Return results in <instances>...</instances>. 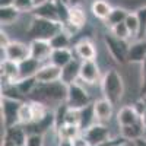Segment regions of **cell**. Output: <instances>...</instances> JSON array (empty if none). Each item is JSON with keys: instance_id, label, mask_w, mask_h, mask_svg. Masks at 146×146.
<instances>
[{"instance_id": "6da1fadb", "label": "cell", "mask_w": 146, "mask_h": 146, "mask_svg": "<svg viewBox=\"0 0 146 146\" xmlns=\"http://www.w3.org/2000/svg\"><path fill=\"white\" fill-rule=\"evenodd\" d=\"M32 101L45 104L47 107L50 104H66L67 100V85H64L62 80L56 83H48V85H36L32 94L29 95Z\"/></svg>"}, {"instance_id": "7a4b0ae2", "label": "cell", "mask_w": 146, "mask_h": 146, "mask_svg": "<svg viewBox=\"0 0 146 146\" xmlns=\"http://www.w3.org/2000/svg\"><path fill=\"white\" fill-rule=\"evenodd\" d=\"M101 88L104 98L111 104H118L124 94V80L115 69H108L101 79Z\"/></svg>"}, {"instance_id": "3957f363", "label": "cell", "mask_w": 146, "mask_h": 146, "mask_svg": "<svg viewBox=\"0 0 146 146\" xmlns=\"http://www.w3.org/2000/svg\"><path fill=\"white\" fill-rule=\"evenodd\" d=\"M62 29H63L62 23L34 16V19L29 23V28H28V35L32 40L51 41L58 32H62Z\"/></svg>"}, {"instance_id": "277c9868", "label": "cell", "mask_w": 146, "mask_h": 146, "mask_svg": "<svg viewBox=\"0 0 146 146\" xmlns=\"http://www.w3.org/2000/svg\"><path fill=\"white\" fill-rule=\"evenodd\" d=\"M66 105L70 110H83L88 105H91V96L89 94L85 91L80 85L72 83L67 86V100H66Z\"/></svg>"}, {"instance_id": "5b68a950", "label": "cell", "mask_w": 146, "mask_h": 146, "mask_svg": "<svg viewBox=\"0 0 146 146\" xmlns=\"http://www.w3.org/2000/svg\"><path fill=\"white\" fill-rule=\"evenodd\" d=\"M104 41H105V45H107V50L110 51L111 57L115 60L117 63L129 62V47H130V44H127V41L115 38L113 34L111 35H105Z\"/></svg>"}, {"instance_id": "8992f818", "label": "cell", "mask_w": 146, "mask_h": 146, "mask_svg": "<svg viewBox=\"0 0 146 146\" xmlns=\"http://www.w3.org/2000/svg\"><path fill=\"white\" fill-rule=\"evenodd\" d=\"M21 104H22L21 101H15V100L2 96V117H3V124L6 129H10L19 124Z\"/></svg>"}, {"instance_id": "52a82bcc", "label": "cell", "mask_w": 146, "mask_h": 146, "mask_svg": "<svg viewBox=\"0 0 146 146\" xmlns=\"http://www.w3.org/2000/svg\"><path fill=\"white\" fill-rule=\"evenodd\" d=\"M83 137L88 140V143L91 146H98V145L111 139V133H110V129L105 124L95 123L88 130L83 131Z\"/></svg>"}, {"instance_id": "ba28073f", "label": "cell", "mask_w": 146, "mask_h": 146, "mask_svg": "<svg viewBox=\"0 0 146 146\" xmlns=\"http://www.w3.org/2000/svg\"><path fill=\"white\" fill-rule=\"evenodd\" d=\"M3 50L6 53V60H10V62H15V63H22L23 60L31 57L29 44L21 42V41H10V44Z\"/></svg>"}, {"instance_id": "9c48e42d", "label": "cell", "mask_w": 146, "mask_h": 146, "mask_svg": "<svg viewBox=\"0 0 146 146\" xmlns=\"http://www.w3.org/2000/svg\"><path fill=\"white\" fill-rule=\"evenodd\" d=\"M29 50H31V58L36 62H50V57L53 54V47L50 41H42V40H32L29 42Z\"/></svg>"}, {"instance_id": "30bf717a", "label": "cell", "mask_w": 146, "mask_h": 146, "mask_svg": "<svg viewBox=\"0 0 146 146\" xmlns=\"http://www.w3.org/2000/svg\"><path fill=\"white\" fill-rule=\"evenodd\" d=\"M35 80L40 85H48V83H56L62 80V69L48 63L41 66L38 73L35 75Z\"/></svg>"}, {"instance_id": "8fae6325", "label": "cell", "mask_w": 146, "mask_h": 146, "mask_svg": "<svg viewBox=\"0 0 146 146\" xmlns=\"http://www.w3.org/2000/svg\"><path fill=\"white\" fill-rule=\"evenodd\" d=\"M2 80L6 82V85H16L21 80V70H19V63L10 62H2Z\"/></svg>"}, {"instance_id": "7c38bea8", "label": "cell", "mask_w": 146, "mask_h": 146, "mask_svg": "<svg viewBox=\"0 0 146 146\" xmlns=\"http://www.w3.org/2000/svg\"><path fill=\"white\" fill-rule=\"evenodd\" d=\"M94 111L96 117V123H105V121H110L113 117L114 104H111L105 98H101L94 102Z\"/></svg>"}, {"instance_id": "4fadbf2b", "label": "cell", "mask_w": 146, "mask_h": 146, "mask_svg": "<svg viewBox=\"0 0 146 146\" xmlns=\"http://www.w3.org/2000/svg\"><path fill=\"white\" fill-rule=\"evenodd\" d=\"M85 83L94 85L100 80V67L96 64L95 60H88V62H82L80 66V76Z\"/></svg>"}, {"instance_id": "5bb4252c", "label": "cell", "mask_w": 146, "mask_h": 146, "mask_svg": "<svg viewBox=\"0 0 146 146\" xmlns=\"http://www.w3.org/2000/svg\"><path fill=\"white\" fill-rule=\"evenodd\" d=\"M28 136L29 135H28L27 129H23L21 124H18V126H13L6 130L5 140L9 142L12 146H27Z\"/></svg>"}, {"instance_id": "9a60e30c", "label": "cell", "mask_w": 146, "mask_h": 146, "mask_svg": "<svg viewBox=\"0 0 146 146\" xmlns=\"http://www.w3.org/2000/svg\"><path fill=\"white\" fill-rule=\"evenodd\" d=\"M80 66H82V60L73 58L67 66L62 69V82L67 86L72 83H76L78 78L80 76Z\"/></svg>"}, {"instance_id": "2e32d148", "label": "cell", "mask_w": 146, "mask_h": 146, "mask_svg": "<svg viewBox=\"0 0 146 146\" xmlns=\"http://www.w3.org/2000/svg\"><path fill=\"white\" fill-rule=\"evenodd\" d=\"M34 15L36 18H42L51 22H58L60 23V16H58V9L56 2H47L45 5L35 7L34 9Z\"/></svg>"}, {"instance_id": "e0dca14e", "label": "cell", "mask_w": 146, "mask_h": 146, "mask_svg": "<svg viewBox=\"0 0 146 146\" xmlns=\"http://www.w3.org/2000/svg\"><path fill=\"white\" fill-rule=\"evenodd\" d=\"M146 60V40L133 41L129 47V63L142 64Z\"/></svg>"}, {"instance_id": "ac0fdd59", "label": "cell", "mask_w": 146, "mask_h": 146, "mask_svg": "<svg viewBox=\"0 0 146 146\" xmlns=\"http://www.w3.org/2000/svg\"><path fill=\"white\" fill-rule=\"evenodd\" d=\"M117 121H118L120 127H124V126H131V124L140 123L142 118L139 117V114L135 111V108H133L131 105H126L118 111Z\"/></svg>"}, {"instance_id": "d6986e66", "label": "cell", "mask_w": 146, "mask_h": 146, "mask_svg": "<svg viewBox=\"0 0 146 146\" xmlns=\"http://www.w3.org/2000/svg\"><path fill=\"white\" fill-rule=\"evenodd\" d=\"M75 50H76V54L78 57L82 60V62H88V60H95L96 57V48L94 45L92 41L89 40H82L76 44L75 47Z\"/></svg>"}, {"instance_id": "ffe728a7", "label": "cell", "mask_w": 146, "mask_h": 146, "mask_svg": "<svg viewBox=\"0 0 146 146\" xmlns=\"http://www.w3.org/2000/svg\"><path fill=\"white\" fill-rule=\"evenodd\" d=\"M121 129V136H123L127 142H137L140 139H143L145 135V127L143 123L137 124H131V126H124V127H120Z\"/></svg>"}, {"instance_id": "44dd1931", "label": "cell", "mask_w": 146, "mask_h": 146, "mask_svg": "<svg viewBox=\"0 0 146 146\" xmlns=\"http://www.w3.org/2000/svg\"><path fill=\"white\" fill-rule=\"evenodd\" d=\"M70 25H73L75 28L80 29L85 23H86V13H85V9L80 5H75L69 7V22Z\"/></svg>"}, {"instance_id": "7402d4cb", "label": "cell", "mask_w": 146, "mask_h": 146, "mask_svg": "<svg viewBox=\"0 0 146 146\" xmlns=\"http://www.w3.org/2000/svg\"><path fill=\"white\" fill-rule=\"evenodd\" d=\"M91 12L95 18H98L101 21H108L110 15L113 12V7L107 0H94V3L91 5Z\"/></svg>"}, {"instance_id": "603a6c76", "label": "cell", "mask_w": 146, "mask_h": 146, "mask_svg": "<svg viewBox=\"0 0 146 146\" xmlns=\"http://www.w3.org/2000/svg\"><path fill=\"white\" fill-rule=\"evenodd\" d=\"M41 69V63L36 62L34 58H27L22 63H19V70H21V80L28 79V78H35V75Z\"/></svg>"}, {"instance_id": "cb8c5ba5", "label": "cell", "mask_w": 146, "mask_h": 146, "mask_svg": "<svg viewBox=\"0 0 146 146\" xmlns=\"http://www.w3.org/2000/svg\"><path fill=\"white\" fill-rule=\"evenodd\" d=\"M72 60H73V54L70 51V48H62V50H53V54L50 57V63L60 69H63Z\"/></svg>"}, {"instance_id": "d4e9b609", "label": "cell", "mask_w": 146, "mask_h": 146, "mask_svg": "<svg viewBox=\"0 0 146 146\" xmlns=\"http://www.w3.org/2000/svg\"><path fill=\"white\" fill-rule=\"evenodd\" d=\"M80 126L76 124H63L62 127L57 129V135H58V140H75L76 137L80 136Z\"/></svg>"}, {"instance_id": "484cf974", "label": "cell", "mask_w": 146, "mask_h": 146, "mask_svg": "<svg viewBox=\"0 0 146 146\" xmlns=\"http://www.w3.org/2000/svg\"><path fill=\"white\" fill-rule=\"evenodd\" d=\"M95 123H96V117H95V111H94V104H91L80 111V129H82V131L88 130Z\"/></svg>"}, {"instance_id": "4316f807", "label": "cell", "mask_w": 146, "mask_h": 146, "mask_svg": "<svg viewBox=\"0 0 146 146\" xmlns=\"http://www.w3.org/2000/svg\"><path fill=\"white\" fill-rule=\"evenodd\" d=\"M21 15V12L15 7H0V22H2V27L6 25H12Z\"/></svg>"}, {"instance_id": "83f0119b", "label": "cell", "mask_w": 146, "mask_h": 146, "mask_svg": "<svg viewBox=\"0 0 146 146\" xmlns=\"http://www.w3.org/2000/svg\"><path fill=\"white\" fill-rule=\"evenodd\" d=\"M31 108H32V123H40V121H42L48 115V113H50V110H48V107L45 104L36 102V101L31 102Z\"/></svg>"}, {"instance_id": "f1b7e54d", "label": "cell", "mask_w": 146, "mask_h": 146, "mask_svg": "<svg viewBox=\"0 0 146 146\" xmlns=\"http://www.w3.org/2000/svg\"><path fill=\"white\" fill-rule=\"evenodd\" d=\"M124 23H126V27H127V29H129V32H130V38H133V40L137 41L139 29H140V28H139V19H137L136 12H130L129 16H127L126 21H124Z\"/></svg>"}, {"instance_id": "f546056e", "label": "cell", "mask_w": 146, "mask_h": 146, "mask_svg": "<svg viewBox=\"0 0 146 146\" xmlns=\"http://www.w3.org/2000/svg\"><path fill=\"white\" fill-rule=\"evenodd\" d=\"M130 12H127L126 9L123 7H113V12H111V15H110L108 18V23H110V27H114V25H118V23H123L126 21V18L129 16Z\"/></svg>"}, {"instance_id": "4dcf8cb0", "label": "cell", "mask_w": 146, "mask_h": 146, "mask_svg": "<svg viewBox=\"0 0 146 146\" xmlns=\"http://www.w3.org/2000/svg\"><path fill=\"white\" fill-rule=\"evenodd\" d=\"M36 85H38V83H36L35 78H28V79L19 80V82L16 83V88H18V91L21 92L22 96H29V95L32 94V91L35 89Z\"/></svg>"}, {"instance_id": "1f68e13d", "label": "cell", "mask_w": 146, "mask_h": 146, "mask_svg": "<svg viewBox=\"0 0 146 146\" xmlns=\"http://www.w3.org/2000/svg\"><path fill=\"white\" fill-rule=\"evenodd\" d=\"M70 40H72V36H69V35L62 29V32H58L54 38L50 41V44H51V47H53V50H62V48H69Z\"/></svg>"}, {"instance_id": "d6a6232c", "label": "cell", "mask_w": 146, "mask_h": 146, "mask_svg": "<svg viewBox=\"0 0 146 146\" xmlns=\"http://www.w3.org/2000/svg\"><path fill=\"white\" fill-rule=\"evenodd\" d=\"M32 123V108L31 102H22L19 108V124L29 126Z\"/></svg>"}, {"instance_id": "836d02e7", "label": "cell", "mask_w": 146, "mask_h": 146, "mask_svg": "<svg viewBox=\"0 0 146 146\" xmlns=\"http://www.w3.org/2000/svg\"><path fill=\"white\" fill-rule=\"evenodd\" d=\"M136 15L139 19V28H140L137 40H145V36H146V6L139 7L136 10Z\"/></svg>"}, {"instance_id": "e575fe53", "label": "cell", "mask_w": 146, "mask_h": 146, "mask_svg": "<svg viewBox=\"0 0 146 146\" xmlns=\"http://www.w3.org/2000/svg\"><path fill=\"white\" fill-rule=\"evenodd\" d=\"M111 34L115 36V38H120V40H123V41H127L130 38V32L126 27V23H118V25H114L111 28Z\"/></svg>"}, {"instance_id": "d590c367", "label": "cell", "mask_w": 146, "mask_h": 146, "mask_svg": "<svg viewBox=\"0 0 146 146\" xmlns=\"http://www.w3.org/2000/svg\"><path fill=\"white\" fill-rule=\"evenodd\" d=\"M82 111V110H80ZM80 111L79 110H70L67 108L66 118H64V124H76L80 126Z\"/></svg>"}, {"instance_id": "8d00e7d4", "label": "cell", "mask_w": 146, "mask_h": 146, "mask_svg": "<svg viewBox=\"0 0 146 146\" xmlns=\"http://www.w3.org/2000/svg\"><path fill=\"white\" fill-rule=\"evenodd\" d=\"M15 7L21 13H25V12H34L35 5L34 0H15Z\"/></svg>"}, {"instance_id": "74e56055", "label": "cell", "mask_w": 146, "mask_h": 146, "mask_svg": "<svg viewBox=\"0 0 146 146\" xmlns=\"http://www.w3.org/2000/svg\"><path fill=\"white\" fill-rule=\"evenodd\" d=\"M27 146H44V135H38V133L29 135Z\"/></svg>"}, {"instance_id": "f35d334b", "label": "cell", "mask_w": 146, "mask_h": 146, "mask_svg": "<svg viewBox=\"0 0 146 146\" xmlns=\"http://www.w3.org/2000/svg\"><path fill=\"white\" fill-rule=\"evenodd\" d=\"M126 142L127 140L123 136H120V137H115V139H110V140H107V142H104V143H101L98 146H120V145H123Z\"/></svg>"}, {"instance_id": "ab89813d", "label": "cell", "mask_w": 146, "mask_h": 146, "mask_svg": "<svg viewBox=\"0 0 146 146\" xmlns=\"http://www.w3.org/2000/svg\"><path fill=\"white\" fill-rule=\"evenodd\" d=\"M133 108H135V111L139 114V117L142 118V115L145 114V110H146V104H145V100L142 98V100H139V101H136L135 104L131 105Z\"/></svg>"}, {"instance_id": "60d3db41", "label": "cell", "mask_w": 146, "mask_h": 146, "mask_svg": "<svg viewBox=\"0 0 146 146\" xmlns=\"http://www.w3.org/2000/svg\"><path fill=\"white\" fill-rule=\"evenodd\" d=\"M140 94L146 95V60L142 63V82H140Z\"/></svg>"}, {"instance_id": "b9f144b4", "label": "cell", "mask_w": 146, "mask_h": 146, "mask_svg": "<svg viewBox=\"0 0 146 146\" xmlns=\"http://www.w3.org/2000/svg\"><path fill=\"white\" fill-rule=\"evenodd\" d=\"M9 44H10V40L7 38V34L2 31V32H0V47H2V48H6Z\"/></svg>"}, {"instance_id": "7bdbcfd3", "label": "cell", "mask_w": 146, "mask_h": 146, "mask_svg": "<svg viewBox=\"0 0 146 146\" xmlns=\"http://www.w3.org/2000/svg\"><path fill=\"white\" fill-rule=\"evenodd\" d=\"M15 6V0H0V7H12Z\"/></svg>"}, {"instance_id": "ee69618b", "label": "cell", "mask_w": 146, "mask_h": 146, "mask_svg": "<svg viewBox=\"0 0 146 146\" xmlns=\"http://www.w3.org/2000/svg\"><path fill=\"white\" fill-rule=\"evenodd\" d=\"M47 2H50V0H34V5H35V7H40V6L45 5Z\"/></svg>"}, {"instance_id": "f6af8a7d", "label": "cell", "mask_w": 146, "mask_h": 146, "mask_svg": "<svg viewBox=\"0 0 146 146\" xmlns=\"http://www.w3.org/2000/svg\"><path fill=\"white\" fill-rule=\"evenodd\" d=\"M143 100H145V104H146V96H143ZM142 123H143V127H145V131H146V110H145V114L142 115Z\"/></svg>"}, {"instance_id": "bcb514c9", "label": "cell", "mask_w": 146, "mask_h": 146, "mask_svg": "<svg viewBox=\"0 0 146 146\" xmlns=\"http://www.w3.org/2000/svg\"><path fill=\"white\" fill-rule=\"evenodd\" d=\"M69 3H70V6H75V5L80 3V0H69Z\"/></svg>"}, {"instance_id": "7dc6e473", "label": "cell", "mask_w": 146, "mask_h": 146, "mask_svg": "<svg viewBox=\"0 0 146 146\" xmlns=\"http://www.w3.org/2000/svg\"><path fill=\"white\" fill-rule=\"evenodd\" d=\"M120 146H133V143H131V142H126V143H123V145H120Z\"/></svg>"}, {"instance_id": "c3c4849f", "label": "cell", "mask_w": 146, "mask_h": 146, "mask_svg": "<svg viewBox=\"0 0 146 146\" xmlns=\"http://www.w3.org/2000/svg\"><path fill=\"white\" fill-rule=\"evenodd\" d=\"M50 2H57V0H50Z\"/></svg>"}]
</instances>
